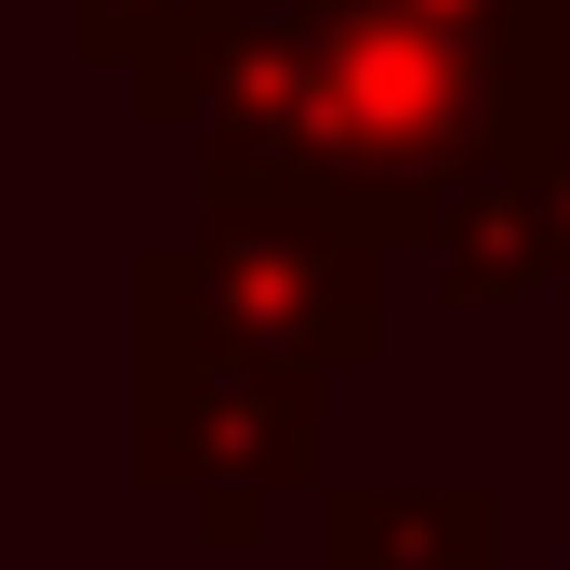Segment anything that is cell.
<instances>
[{
  "instance_id": "6da1fadb",
  "label": "cell",
  "mask_w": 570,
  "mask_h": 570,
  "mask_svg": "<svg viewBox=\"0 0 570 570\" xmlns=\"http://www.w3.org/2000/svg\"><path fill=\"white\" fill-rule=\"evenodd\" d=\"M531 80L412 0H186L134 67L146 134H199L213 186H305L425 266L478 173L531 134Z\"/></svg>"
},
{
  "instance_id": "7a4b0ae2",
  "label": "cell",
  "mask_w": 570,
  "mask_h": 570,
  "mask_svg": "<svg viewBox=\"0 0 570 570\" xmlns=\"http://www.w3.org/2000/svg\"><path fill=\"white\" fill-rule=\"evenodd\" d=\"M318 399L332 385H292L253 345H226L199 318V292L173 266V239L134 253V464L159 491H186L199 518L226 504H292V491H332L318 464Z\"/></svg>"
},
{
  "instance_id": "3957f363",
  "label": "cell",
  "mask_w": 570,
  "mask_h": 570,
  "mask_svg": "<svg viewBox=\"0 0 570 570\" xmlns=\"http://www.w3.org/2000/svg\"><path fill=\"white\" fill-rule=\"evenodd\" d=\"M173 266L199 292V318L226 345H253L292 385H345L385 358V279H399V239L358 226L345 199H305V186H213L199 226L173 239Z\"/></svg>"
},
{
  "instance_id": "277c9868",
  "label": "cell",
  "mask_w": 570,
  "mask_h": 570,
  "mask_svg": "<svg viewBox=\"0 0 570 570\" xmlns=\"http://www.w3.org/2000/svg\"><path fill=\"white\" fill-rule=\"evenodd\" d=\"M438 305H570V199L558 173L531 159V134L478 173V199L425 239Z\"/></svg>"
},
{
  "instance_id": "5b68a950",
  "label": "cell",
  "mask_w": 570,
  "mask_h": 570,
  "mask_svg": "<svg viewBox=\"0 0 570 570\" xmlns=\"http://www.w3.org/2000/svg\"><path fill=\"white\" fill-rule=\"evenodd\" d=\"M318 570H504V491L491 478H332Z\"/></svg>"
},
{
  "instance_id": "8992f818",
  "label": "cell",
  "mask_w": 570,
  "mask_h": 570,
  "mask_svg": "<svg viewBox=\"0 0 570 570\" xmlns=\"http://www.w3.org/2000/svg\"><path fill=\"white\" fill-rule=\"evenodd\" d=\"M412 13L478 40V53H504L531 94H570V0H412Z\"/></svg>"
},
{
  "instance_id": "52a82bcc",
  "label": "cell",
  "mask_w": 570,
  "mask_h": 570,
  "mask_svg": "<svg viewBox=\"0 0 570 570\" xmlns=\"http://www.w3.org/2000/svg\"><path fill=\"white\" fill-rule=\"evenodd\" d=\"M27 13H53V27L94 53V67H120V80H134V67H146V40H159L186 0H27Z\"/></svg>"
},
{
  "instance_id": "ba28073f",
  "label": "cell",
  "mask_w": 570,
  "mask_h": 570,
  "mask_svg": "<svg viewBox=\"0 0 570 570\" xmlns=\"http://www.w3.org/2000/svg\"><path fill=\"white\" fill-rule=\"evenodd\" d=\"M531 159L558 173V199H570V94H544V107H531Z\"/></svg>"
}]
</instances>
